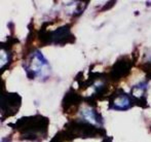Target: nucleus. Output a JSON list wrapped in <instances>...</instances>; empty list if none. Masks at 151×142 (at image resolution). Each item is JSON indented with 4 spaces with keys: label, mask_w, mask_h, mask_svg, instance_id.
<instances>
[{
    "label": "nucleus",
    "mask_w": 151,
    "mask_h": 142,
    "mask_svg": "<svg viewBox=\"0 0 151 142\" xmlns=\"http://www.w3.org/2000/svg\"><path fill=\"white\" fill-rule=\"evenodd\" d=\"M8 126L19 133L20 140L41 142L48 136L50 118L41 114H34L19 118L14 124Z\"/></svg>",
    "instance_id": "obj_1"
},
{
    "label": "nucleus",
    "mask_w": 151,
    "mask_h": 142,
    "mask_svg": "<svg viewBox=\"0 0 151 142\" xmlns=\"http://www.w3.org/2000/svg\"><path fill=\"white\" fill-rule=\"evenodd\" d=\"M22 66L26 72L27 77L32 80H46L50 78L52 73L50 63L38 48L30 50L24 55Z\"/></svg>",
    "instance_id": "obj_2"
},
{
    "label": "nucleus",
    "mask_w": 151,
    "mask_h": 142,
    "mask_svg": "<svg viewBox=\"0 0 151 142\" xmlns=\"http://www.w3.org/2000/svg\"><path fill=\"white\" fill-rule=\"evenodd\" d=\"M61 132L67 142H71L76 138H99L106 135L104 128H99L82 120H70Z\"/></svg>",
    "instance_id": "obj_3"
},
{
    "label": "nucleus",
    "mask_w": 151,
    "mask_h": 142,
    "mask_svg": "<svg viewBox=\"0 0 151 142\" xmlns=\"http://www.w3.org/2000/svg\"><path fill=\"white\" fill-rule=\"evenodd\" d=\"M47 23H43L42 27L37 33L38 43L40 46L58 45L63 46L68 43L75 42V36L71 32V25L65 24L57 28L56 30L50 31L46 29Z\"/></svg>",
    "instance_id": "obj_4"
},
{
    "label": "nucleus",
    "mask_w": 151,
    "mask_h": 142,
    "mask_svg": "<svg viewBox=\"0 0 151 142\" xmlns=\"http://www.w3.org/2000/svg\"><path fill=\"white\" fill-rule=\"evenodd\" d=\"M22 106V97L18 93L7 92L1 89V120L16 115Z\"/></svg>",
    "instance_id": "obj_5"
},
{
    "label": "nucleus",
    "mask_w": 151,
    "mask_h": 142,
    "mask_svg": "<svg viewBox=\"0 0 151 142\" xmlns=\"http://www.w3.org/2000/svg\"><path fill=\"white\" fill-rule=\"evenodd\" d=\"M135 64L131 57L122 56L116 60L107 73L108 78L111 82H118L127 78L131 74L133 65Z\"/></svg>",
    "instance_id": "obj_6"
},
{
    "label": "nucleus",
    "mask_w": 151,
    "mask_h": 142,
    "mask_svg": "<svg viewBox=\"0 0 151 142\" xmlns=\"http://www.w3.org/2000/svg\"><path fill=\"white\" fill-rule=\"evenodd\" d=\"M109 101L110 110H116V111H125L131 109L135 104V101L132 98V96L127 93H125L122 89H117L108 97Z\"/></svg>",
    "instance_id": "obj_7"
},
{
    "label": "nucleus",
    "mask_w": 151,
    "mask_h": 142,
    "mask_svg": "<svg viewBox=\"0 0 151 142\" xmlns=\"http://www.w3.org/2000/svg\"><path fill=\"white\" fill-rule=\"evenodd\" d=\"M84 102V97L78 94L74 89H70L65 94L62 101V109L66 114H75L79 111L81 104Z\"/></svg>",
    "instance_id": "obj_8"
},
{
    "label": "nucleus",
    "mask_w": 151,
    "mask_h": 142,
    "mask_svg": "<svg viewBox=\"0 0 151 142\" xmlns=\"http://www.w3.org/2000/svg\"><path fill=\"white\" fill-rule=\"evenodd\" d=\"M86 105L80 107L79 109V115L80 120H86L91 125L99 127V128H104V118L102 114L98 111L97 107L88 105L84 103Z\"/></svg>",
    "instance_id": "obj_9"
},
{
    "label": "nucleus",
    "mask_w": 151,
    "mask_h": 142,
    "mask_svg": "<svg viewBox=\"0 0 151 142\" xmlns=\"http://www.w3.org/2000/svg\"><path fill=\"white\" fill-rule=\"evenodd\" d=\"M147 89H148V80H144L139 84L132 86L129 95L135 101V104L142 108H146L147 105Z\"/></svg>",
    "instance_id": "obj_10"
},
{
    "label": "nucleus",
    "mask_w": 151,
    "mask_h": 142,
    "mask_svg": "<svg viewBox=\"0 0 151 142\" xmlns=\"http://www.w3.org/2000/svg\"><path fill=\"white\" fill-rule=\"evenodd\" d=\"M50 142H67V141H66L65 139L63 138V136H62L61 132L59 131V132L57 133V134L55 135L54 137H52V140H50Z\"/></svg>",
    "instance_id": "obj_11"
},
{
    "label": "nucleus",
    "mask_w": 151,
    "mask_h": 142,
    "mask_svg": "<svg viewBox=\"0 0 151 142\" xmlns=\"http://www.w3.org/2000/svg\"><path fill=\"white\" fill-rule=\"evenodd\" d=\"M1 142H12V139L9 137H5V138H2Z\"/></svg>",
    "instance_id": "obj_12"
},
{
    "label": "nucleus",
    "mask_w": 151,
    "mask_h": 142,
    "mask_svg": "<svg viewBox=\"0 0 151 142\" xmlns=\"http://www.w3.org/2000/svg\"><path fill=\"white\" fill-rule=\"evenodd\" d=\"M102 142H112V137H105V139Z\"/></svg>",
    "instance_id": "obj_13"
}]
</instances>
